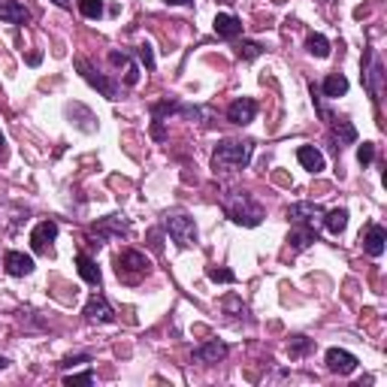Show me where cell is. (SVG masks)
<instances>
[{
	"label": "cell",
	"mask_w": 387,
	"mask_h": 387,
	"mask_svg": "<svg viewBox=\"0 0 387 387\" xmlns=\"http://www.w3.org/2000/svg\"><path fill=\"white\" fill-rule=\"evenodd\" d=\"M221 206H224V212H227L230 221L239 224V227H258V224L266 218L264 206L245 191H227L221 197Z\"/></svg>",
	"instance_id": "obj_1"
},
{
	"label": "cell",
	"mask_w": 387,
	"mask_h": 387,
	"mask_svg": "<svg viewBox=\"0 0 387 387\" xmlns=\"http://www.w3.org/2000/svg\"><path fill=\"white\" fill-rule=\"evenodd\" d=\"M254 142L251 140H224L218 142L215 155H212V170L215 173H236L251 164Z\"/></svg>",
	"instance_id": "obj_2"
},
{
	"label": "cell",
	"mask_w": 387,
	"mask_h": 387,
	"mask_svg": "<svg viewBox=\"0 0 387 387\" xmlns=\"http://www.w3.org/2000/svg\"><path fill=\"white\" fill-rule=\"evenodd\" d=\"M164 230L173 236V242L182 245V248H194L197 245V224L191 215L185 212H170L164 215Z\"/></svg>",
	"instance_id": "obj_3"
},
{
	"label": "cell",
	"mask_w": 387,
	"mask_h": 387,
	"mask_svg": "<svg viewBox=\"0 0 387 387\" xmlns=\"http://www.w3.org/2000/svg\"><path fill=\"white\" fill-rule=\"evenodd\" d=\"M115 273H118V279H124V282H140V279H145L149 275V260H145V254H140V251H121L118 258H115Z\"/></svg>",
	"instance_id": "obj_4"
},
{
	"label": "cell",
	"mask_w": 387,
	"mask_h": 387,
	"mask_svg": "<svg viewBox=\"0 0 387 387\" xmlns=\"http://www.w3.org/2000/svg\"><path fill=\"white\" fill-rule=\"evenodd\" d=\"M76 70L82 73V79L91 85V88H97L100 94H103L106 100H118V85L112 82V79H106L103 73H97L91 67V61H85V58H76Z\"/></svg>",
	"instance_id": "obj_5"
},
{
	"label": "cell",
	"mask_w": 387,
	"mask_h": 387,
	"mask_svg": "<svg viewBox=\"0 0 387 387\" xmlns=\"http://www.w3.org/2000/svg\"><path fill=\"white\" fill-rule=\"evenodd\" d=\"M288 218L299 227H312L318 230L321 224H324V209L318 206V203H294V206L288 209Z\"/></svg>",
	"instance_id": "obj_6"
},
{
	"label": "cell",
	"mask_w": 387,
	"mask_h": 387,
	"mask_svg": "<svg viewBox=\"0 0 387 387\" xmlns=\"http://www.w3.org/2000/svg\"><path fill=\"white\" fill-rule=\"evenodd\" d=\"M382 82H384V64L378 58H372V52H366V67H363V85L372 94V100H382Z\"/></svg>",
	"instance_id": "obj_7"
},
{
	"label": "cell",
	"mask_w": 387,
	"mask_h": 387,
	"mask_svg": "<svg viewBox=\"0 0 387 387\" xmlns=\"http://www.w3.org/2000/svg\"><path fill=\"white\" fill-rule=\"evenodd\" d=\"M357 357L351 351H345V348H330L327 351V369L333 372V375H351L357 369Z\"/></svg>",
	"instance_id": "obj_8"
},
{
	"label": "cell",
	"mask_w": 387,
	"mask_h": 387,
	"mask_svg": "<svg viewBox=\"0 0 387 387\" xmlns=\"http://www.w3.org/2000/svg\"><path fill=\"white\" fill-rule=\"evenodd\" d=\"M55 236H58V224L55 221H40L34 227V233H31V248L36 254H49L52 251Z\"/></svg>",
	"instance_id": "obj_9"
},
{
	"label": "cell",
	"mask_w": 387,
	"mask_h": 387,
	"mask_svg": "<svg viewBox=\"0 0 387 387\" xmlns=\"http://www.w3.org/2000/svg\"><path fill=\"white\" fill-rule=\"evenodd\" d=\"M3 269L12 275V279H25V275L34 273V258L25 251H6L3 254Z\"/></svg>",
	"instance_id": "obj_10"
},
{
	"label": "cell",
	"mask_w": 387,
	"mask_h": 387,
	"mask_svg": "<svg viewBox=\"0 0 387 387\" xmlns=\"http://www.w3.org/2000/svg\"><path fill=\"white\" fill-rule=\"evenodd\" d=\"M254 115H258V103H254L251 97H239V100H233V103L227 106V121L239 124V127L251 124Z\"/></svg>",
	"instance_id": "obj_11"
},
{
	"label": "cell",
	"mask_w": 387,
	"mask_h": 387,
	"mask_svg": "<svg viewBox=\"0 0 387 387\" xmlns=\"http://www.w3.org/2000/svg\"><path fill=\"white\" fill-rule=\"evenodd\" d=\"M94 233L100 239H109V236H130V221L124 215H109V218H100L94 224Z\"/></svg>",
	"instance_id": "obj_12"
},
{
	"label": "cell",
	"mask_w": 387,
	"mask_h": 387,
	"mask_svg": "<svg viewBox=\"0 0 387 387\" xmlns=\"http://www.w3.org/2000/svg\"><path fill=\"white\" fill-rule=\"evenodd\" d=\"M85 318L97 321V324H112L115 312H112V305H109V299L103 294H94L88 303H85Z\"/></svg>",
	"instance_id": "obj_13"
},
{
	"label": "cell",
	"mask_w": 387,
	"mask_h": 387,
	"mask_svg": "<svg viewBox=\"0 0 387 387\" xmlns=\"http://www.w3.org/2000/svg\"><path fill=\"white\" fill-rule=\"evenodd\" d=\"M227 357V345L224 342H206V345L194 348V360L203 363V366H212V363H221Z\"/></svg>",
	"instance_id": "obj_14"
},
{
	"label": "cell",
	"mask_w": 387,
	"mask_h": 387,
	"mask_svg": "<svg viewBox=\"0 0 387 387\" xmlns=\"http://www.w3.org/2000/svg\"><path fill=\"white\" fill-rule=\"evenodd\" d=\"M384 245H387V230L382 227V224H372V227L366 230V236H363V251H366L369 258H382Z\"/></svg>",
	"instance_id": "obj_15"
},
{
	"label": "cell",
	"mask_w": 387,
	"mask_h": 387,
	"mask_svg": "<svg viewBox=\"0 0 387 387\" xmlns=\"http://www.w3.org/2000/svg\"><path fill=\"white\" fill-rule=\"evenodd\" d=\"M0 21H6V25H25V21H31V12L18 0H0Z\"/></svg>",
	"instance_id": "obj_16"
},
{
	"label": "cell",
	"mask_w": 387,
	"mask_h": 387,
	"mask_svg": "<svg viewBox=\"0 0 387 387\" xmlns=\"http://www.w3.org/2000/svg\"><path fill=\"white\" fill-rule=\"evenodd\" d=\"M215 34L221 36V40H236L239 34H242V21L236 16H230V12H218L215 16Z\"/></svg>",
	"instance_id": "obj_17"
},
{
	"label": "cell",
	"mask_w": 387,
	"mask_h": 387,
	"mask_svg": "<svg viewBox=\"0 0 387 387\" xmlns=\"http://www.w3.org/2000/svg\"><path fill=\"white\" fill-rule=\"evenodd\" d=\"M109 61H112L115 67L124 70V85H130V88H134V85H140V67H136V64L130 61L124 52H115V49H112V52H109Z\"/></svg>",
	"instance_id": "obj_18"
},
{
	"label": "cell",
	"mask_w": 387,
	"mask_h": 387,
	"mask_svg": "<svg viewBox=\"0 0 387 387\" xmlns=\"http://www.w3.org/2000/svg\"><path fill=\"white\" fill-rule=\"evenodd\" d=\"M297 160L305 166L309 173H321L327 166V160H324V155L315 149V145H299L297 149Z\"/></svg>",
	"instance_id": "obj_19"
},
{
	"label": "cell",
	"mask_w": 387,
	"mask_h": 387,
	"mask_svg": "<svg viewBox=\"0 0 387 387\" xmlns=\"http://www.w3.org/2000/svg\"><path fill=\"white\" fill-rule=\"evenodd\" d=\"M321 94H324V97H345L348 94V79L342 76V73H330V76L324 79V82H321Z\"/></svg>",
	"instance_id": "obj_20"
},
{
	"label": "cell",
	"mask_w": 387,
	"mask_h": 387,
	"mask_svg": "<svg viewBox=\"0 0 387 387\" xmlns=\"http://www.w3.org/2000/svg\"><path fill=\"white\" fill-rule=\"evenodd\" d=\"M288 242H290V248H294V251H303V248H309L312 242H318V230L299 227V224H297V230H290Z\"/></svg>",
	"instance_id": "obj_21"
},
{
	"label": "cell",
	"mask_w": 387,
	"mask_h": 387,
	"mask_svg": "<svg viewBox=\"0 0 387 387\" xmlns=\"http://www.w3.org/2000/svg\"><path fill=\"white\" fill-rule=\"evenodd\" d=\"M76 269H79V275H82L88 284H100V269H97V264H94L85 251L76 254Z\"/></svg>",
	"instance_id": "obj_22"
},
{
	"label": "cell",
	"mask_w": 387,
	"mask_h": 387,
	"mask_svg": "<svg viewBox=\"0 0 387 387\" xmlns=\"http://www.w3.org/2000/svg\"><path fill=\"white\" fill-rule=\"evenodd\" d=\"M333 134H336V151H339L345 142H357V127H354L351 121L333 118Z\"/></svg>",
	"instance_id": "obj_23"
},
{
	"label": "cell",
	"mask_w": 387,
	"mask_h": 387,
	"mask_svg": "<svg viewBox=\"0 0 387 387\" xmlns=\"http://www.w3.org/2000/svg\"><path fill=\"white\" fill-rule=\"evenodd\" d=\"M324 227L339 236L342 230L348 227V209H333V212H324Z\"/></svg>",
	"instance_id": "obj_24"
},
{
	"label": "cell",
	"mask_w": 387,
	"mask_h": 387,
	"mask_svg": "<svg viewBox=\"0 0 387 387\" xmlns=\"http://www.w3.org/2000/svg\"><path fill=\"white\" fill-rule=\"evenodd\" d=\"M305 52L315 55V58H330V40L321 34H312L309 40H305Z\"/></svg>",
	"instance_id": "obj_25"
},
{
	"label": "cell",
	"mask_w": 387,
	"mask_h": 387,
	"mask_svg": "<svg viewBox=\"0 0 387 387\" xmlns=\"http://www.w3.org/2000/svg\"><path fill=\"white\" fill-rule=\"evenodd\" d=\"M312 348H315V342L305 339V336H294V339L288 342V354H290V357H305V354L312 351Z\"/></svg>",
	"instance_id": "obj_26"
},
{
	"label": "cell",
	"mask_w": 387,
	"mask_h": 387,
	"mask_svg": "<svg viewBox=\"0 0 387 387\" xmlns=\"http://www.w3.org/2000/svg\"><path fill=\"white\" fill-rule=\"evenodd\" d=\"M67 112H73V115H79V118H82V121H76V124H79V127L85 130V134H91V130H97V124H94V115H91V112H88V109H85V106L73 103V106L67 109Z\"/></svg>",
	"instance_id": "obj_27"
},
{
	"label": "cell",
	"mask_w": 387,
	"mask_h": 387,
	"mask_svg": "<svg viewBox=\"0 0 387 387\" xmlns=\"http://www.w3.org/2000/svg\"><path fill=\"white\" fill-rule=\"evenodd\" d=\"M260 55H264V46H260V42H254V40H245L242 46L236 49L239 61H254V58H260Z\"/></svg>",
	"instance_id": "obj_28"
},
{
	"label": "cell",
	"mask_w": 387,
	"mask_h": 387,
	"mask_svg": "<svg viewBox=\"0 0 387 387\" xmlns=\"http://www.w3.org/2000/svg\"><path fill=\"white\" fill-rule=\"evenodd\" d=\"M79 12L85 18H100L103 16V0H79Z\"/></svg>",
	"instance_id": "obj_29"
},
{
	"label": "cell",
	"mask_w": 387,
	"mask_h": 387,
	"mask_svg": "<svg viewBox=\"0 0 387 387\" xmlns=\"http://www.w3.org/2000/svg\"><path fill=\"white\" fill-rule=\"evenodd\" d=\"M206 275H209V282H218V284H233L236 282V273H230V269H224V266H209Z\"/></svg>",
	"instance_id": "obj_30"
},
{
	"label": "cell",
	"mask_w": 387,
	"mask_h": 387,
	"mask_svg": "<svg viewBox=\"0 0 387 387\" xmlns=\"http://www.w3.org/2000/svg\"><path fill=\"white\" fill-rule=\"evenodd\" d=\"M94 382V372L85 369V372H73V375H64V384H91Z\"/></svg>",
	"instance_id": "obj_31"
},
{
	"label": "cell",
	"mask_w": 387,
	"mask_h": 387,
	"mask_svg": "<svg viewBox=\"0 0 387 387\" xmlns=\"http://www.w3.org/2000/svg\"><path fill=\"white\" fill-rule=\"evenodd\" d=\"M136 55H140V61L145 64V70H155V52H151L149 42H142V46L136 49Z\"/></svg>",
	"instance_id": "obj_32"
},
{
	"label": "cell",
	"mask_w": 387,
	"mask_h": 387,
	"mask_svg": "<svg viewBox=\"0 0 387 387\" xmlns=\"http://www.w3.org/2000/svg\"><path fill=\"white\" fill-rule=\"evenodd\" d=\"M357 160H360L363 166L372 164V160H375V145H372V142H363L360 149H357Z\"/></svg>",
	"instance_id": "obj_33"
},
{
	"label": "cell",
	"mask_w": 387,
	"mask_h": 387,
	"mask_svg": "<svg viewBox=\"0 0 387 387\" xmlns=\"http://www.w3.org/2000/svg\"><path fill=\"white\" fill-rule=\"evenodd\" d=\"M88 360H91L88 354H76V357H67V360H64L61 366H64V369H70V366H76V363H88Z\"/></svg>",
	"instance_id": "obj_34"
},
{
	"label": "cell",
	"mask_w": 387,
	"mask_h": 387,
	"mask_svg": "<svg viewBox=\"0 0 387 387\" xmlns=\"http://www.w3.org/2000/svg\"><path fill=\"white\" fill-rule=\"evenodd\" d=\"M151 136H155V140H164V124H160V118H155V124H151Z\"/></svg>",
	"instance_id": "obj_35"
},
{
	"label": "cell",
	"mask_w": 387,
	"mask_h": 387,
	"mask_svg": "<svg viewBox=\"0 0 387 387\" xmlns=\"http://www.w3.org/2000/svg\"><path fill=\"white\" fill-rule=\"evenodd\" d=\"M149 245H151V251H160V233L158 230L149 233Z\"/></svg>",
	"instance_id": "obj_36"
},
{
	"label": "cell",
	"mask_w": 387,
	"mask_h": 387,
	"mask_svg": "<svg viewBox=\"0 0 387 387\" xmlns=\"http://www.w3.org/2000/svg\"><path fill=\"white\" fill-rule=\"evenodd\" d=\"M164 3H170V6H188V3H194V0H164Z\"/></svg>",
	"instance_id": "obj_37"
},
{
	"label": "cell",
	"mask_w": 387,
	"mask_h": 387,
	"mask_svg": "<svg viewBox=\"0 0 387 387\" xmlns=\"http://www.w3.org/2000/svg\"><path fill=\"white\" fill-rule=\"evenodd\" d=\"M55 6H61V10H70V0H52Z\"/></svg>",
	"instance_id": "obj_38"
},
{
	"label": "cell",
	"mask_w": 387,
	"mask_h": 387,
	"mask_svg": "<svg viewBox=\"0 0 387 387\" xmlns=\"http://www.w3.org/2000/svg\"><path fill=\"white\" fill-rule=\"evenodd\" d=\"M6 363H10V360H6V357H0V369H6Z\"/></svg>",
	"instance_id": "obj_39"
},
{
	"label": "cell",
	"mask_w": 387,
	"mask_h": 387,
	"mask_svg": "<svg viewBox=\"0 0 387 387\" xmlns=\"http://www.w3.org/2000/svg\"><path fill=\"white\" fill-rule=\"evenodd\" d=\"M0 155H3V136H0Z\"/></svg>",
	"instance_id": "obj_40"
}]
</instances>
